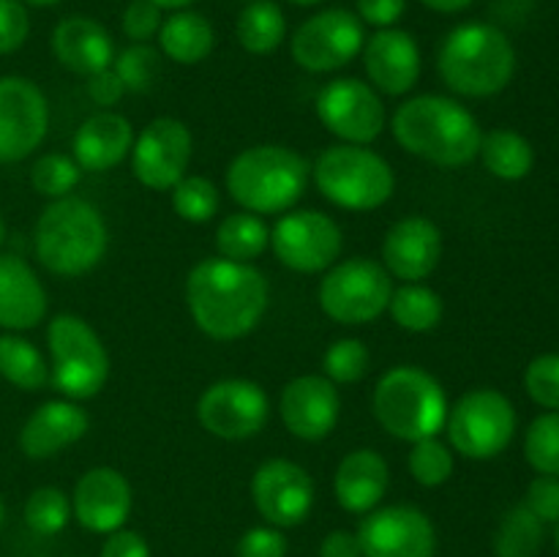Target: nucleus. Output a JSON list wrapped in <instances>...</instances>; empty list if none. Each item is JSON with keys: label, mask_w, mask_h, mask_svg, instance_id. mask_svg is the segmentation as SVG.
Instances as JSON below:
<instances>
[{"label": "nucleus", "mask_w": 559, "mask_h": 557, "mask_svg": "<svg viewBox=\"0 0 559 557\" xmlns=\"http://www.w3.org/2000/svg\"><path fill=\"white\" fill-rule=\"evenodd\" d=\"M183 295L191 320L207 339L235 342L262 322L271 284L251 262L207 257L189 271Z\"/></svg>", "instance_id": "obj_1"}, {"label": "nucleus", "mask_w": 559, "mask_h": 557, "mask_svg": "<svg viewBox=\"0 0 559 557\" xmlns=\"http://www.w3.org/2000/svg\"><path fill=\"white\" fill-rule=\"evenodd\" d=\"M391 131L409 156L445 169L475 162L484 137L478 118L462 102L442 93H420L399 104Z\"/></svg>", "instance_id": "obj_2"}, {"label": "nucleus", "mask_w": 559, "mask_h": 557, "mask_svg": "<svg viewBox=\"0 0 559 557\" xmlns=\"http://www.w3.org/2000/svg\"><path fill=\"white\" fill-rule=\"evenodd\" d=\"M442 85L464 98H489L516 74V49L506 31L489 22H462L437 49Z\"/></svg>", "instance_id": "obj_3"}, {"label": "nucleus", "mask_w": 559, "mask_h": 557, "mask_svg": "<svg viewBox=\"0 0 559 557\" xmlns=\"http://www.w3.org/2000/svg\"><path fill=\"white\" fill-rule=\"evenodd\" d=\"M109 229L102 211L85 197H60L38 216L33 229V249L44 271L60 278L91 273L104 260Z\"/></svg>", "instance_id": "obj_4"}, {"label": "nucleus", "mask_w": 559, "mask_h": 557, "mask_svg": "<svg viewBox=\"0 0 559 557\" xmlns=\"http://www.w3.org/2000/svg\"><path fill=\"white\" fill-rule=\"evenodd\" d=\"M311 164L287 145H251L224 173V186L240 211L276 216L293 211L306 194Z\"/></svg>", "instance_id": "obj_5"}, {"label": "nucleus", "mask_w": 559, "mask_h": 557, "mask_svg": "<svg viewBox=\"0 0 559 557\" xmlns=\"http://www.w3.org/2000/svg\"><path fill=\"white\" fill-rule=\"evenodd\" d=\"M371 410L382 429L404 442H418L445 431L448 393L435 375L420 366H393L377 380Z\"/></svg>", "instance_id": "obj_6"}, {"label": "nucleus", "mask_w": 559, "mask_h": 557, "mask_svg": "<svg viewBox=\"0 0 559 557\" xmlns=\"http://www.w3.org/2000/svg\"><path fill=\"white\" fill-rule=\"evenodd\" d=\"M311 178L331 205L344 211H377L396 191L393 167L369 145L336 142L311 164Z\"/></svg>", "instance_id": "obj_7"}, {"label": "nucleus", "mask_w": 559, "mask_h": 557, "mask_svg": "<svg viewBox=\"0 0 559 557\" xmlns=\"http://www.w3.org/2000/svg\"><path fill=\"white\" fill-rule=\"evenodd\" d=\"M49 386L71 402L98 396L109 380V353L96 328L80 315H55L47 325Z\"/></svg>", "instance_id": "obj_8"}, {"label": "nucleus", "mask_w": 559, "mask_h": 557, "mask_svg": "<svg viewBox=\"0 0 559 557\" xmlns=\"http://www.w3.org/2000/svg\"><path fill=\"white\" fill-rule=\"evenodd\" d=\"M393 276L371 257H349L328 268L317 287L320 309L338 325H369L388 311Z\"/></svg>", "instance_id": "obj_9"}, {"label": "nucleus", "mask_w": 559, "mask_h": 557, "mask_svg": "<svg viewBox=\"0 0 559 557\" xmlns=\"http://www.w3.org/2000/svg\"><path fill=\"white\" fill-rule=\"evenodd\" d=\"M445 431L453 453L486 462L511 446L516 435V410L497 388H473L451 404Z\"/></svg>", "instance_id": "obj_10"}, {"label": "nucleus", "mask_w": 559, "mask_h": 557, "mask_svg": "<svg viewBox=\"0 0 559 557\" xmlns=\"http://www.w3.org/2000/svg\"><path fill=\"white\" fill-rule=\"evenodd\" d=\"M366 44V25L349 9H322L289 36V55L309 74H333L353 63Z\"/></svg>", "instance_id": "obj_11"}, {"label": "nucleus", "mask_w": 559, "mask_h": 557, "mask_svg": "<svg viewBox=\"0 0 559 557\" xmlns=\"http://www.w3.org/2000/svg\"><path fill=\"white\" fill-rule=\"evenodd\" d=\"M271 418V399L265 388L246 377H227L202 391L197 420L207 435L227 442L251 440Z\"/></svg>", "instance_id": "obj_12"}, {"label": "nucleus", "mask_w": 559, "mask_h": 557, "mask_svg": "<svg viewBox=\"0 0 559 557\" xmlns=\"http://www.w3.org/2000/svg\"><path fill=\"white\" fill-rule=\"evenodd\" d=\"M271 249L284 268L295 273H325L344 249V233L322 211H287L271 227Z\"/></svg>", "instance_id": "obj_13"}, {"label": "nucleus", "mask_w": 559, "mask_h": 557, "mask_svg": "<svg viewBox=\"0 0 559 557\" xmlns=\"http://www.w3.org/2000/svg\"><path fill=\"white\" fill-rule=\"evenodd\" d=\"M317 118L349 145H371L388 126V109L380 93L358 76H336L317 96Z\"/></svg>", "instance_id": "obj_14"}, {"label": "nucleus", "mask_w": 559, "mask_h": 557, "mask_svg": "<svg viewBox=\"0 0 559 557\" xmlns=\"http://www.w3.org/2000/svg\"><path fill=\"white\" fill-rule=\"evenodd\" d=\"M194 156V137L189 126L178 118H153L131 147V173L145 189L169 191L180 178L189 175Z\"/></svg>", "instance_id": "obj_15"}, {"label": "nucleus", "mask_w": 559, "mask_h": 557, "mask_svg": "<svg viewBox=\"0 0 559 557\" xmlns=\"http://www.w3.org/2000/svg\"><path fill=\"white\" fill-rule=\"evenodd\" d=\"M49 131L41 87L20 74L0 76V164H16L38 151Z\"/></svg>", "instance_id": "obj_16"}, {"label": "nucleus", "mask_w": 559, "mask_h": 557, "mask_svg": "<svg viewBox=\"0 0 559 557\" xmlns=\"http://www.w3.org/2000/svg\"><path fill=\"white\" fill-rule=\"evenodd\" d=\"M364 557H435L437 528L426 511L407 502L380 506L358 528Z\"/></svg>", "instance_id": "obj_17"}, {"label": "nucleus", "mask_w": 559, "mask_h": 557, "mask_svg": "<svg viewBox=\"0 0 559 557\" xmlns=\"http://www.w3.org/2000/svg\"><path fill=\"white\" fill-rule=\"evenodd\" d=\"M314 481L289 459H267L251 475V502L267 524L298 528L314 508Z\"/></svg>", "instance_id": "obj_18"}, {"label": "nucleus", "mask_w": 559, "mask_h": 557, "mask_svg": "<svg viewBox=\"0 0 559 557\" xmlns=\"http://www.w3.org/2000/svg\"><path fill=\"white\" fill-rule=\"evenodd\" d=\"M131 506H134V491L129 478L107 464L82 473L71 491V519L96 535H109L126 528Z\"/></svg>", "instance_id": "obj_19"}, {"label": "nucleus", "mask_w": 559, "mask_h": 557, "mask_svg": "<svg viewBox=\"0 0 559 557\" xmlns=\"http://www.w3.org/2000/svg\"><path fill=\"white\" fill-rule=\"evenodd\" d=\"M278 415L298 440H325L342 418V393L325 375H300L282 388Z\"/></svg>", "instance_id": "obj_20"}, {"label": "nucleus", "mask_w": 559, "mask_h": 557, "mask_svg": "<svg viewBox=\"0 0 559 557\" xmlns=\"http://www.w3.org/2000/svg\"><path fill=\"white\" fill-rule=\"evenodd\" d=\"M360 58L366 80L380 96H407L424 71L418 38L402 27H382L366 36Z\"/></svg>", "instance_id": "obj_21"}, {"label": "nucleus", "mask_w": 559, "mask_h": 557, "mask_svg": "<svg viewBox=\"0 0 559 557\" xmlns=\"http://www.w3.org/2000/svg\"><path fill=\"white\" fill-rule=\"evenodd\" d=\"M382 265L393 278L424 282L442 260V233L431 218L404 216L382 238Z\"/></svg>", "instance_id": "obj_22"}, {"label": "nucleus", "mask_w": 559, "mask_h": 557, "mask_svg": "<svg viewBox=\"0 0 559 557\" xmlns=\"http://www.w3.org/2000/svg\"><path fill=\"white\" fill-rule=\"evenodd\" d=\"M91 429V415L80 402L49 399L38 404L20 431V448L27 459H52L80 442Z\"/></svg>", "instance_id": "obj_23"}, {"label": "nucleus", "mask_w": 559, "mask_h": 557, "mask_svg": "<svg viewBox=\"0 0 559 557\" xmlns=\"http://www.w3.org/2000/svg\"><path fill=\"white\" fill-rule=\"evenodd\" d=\"M49 49L55 60L71 74L91 76L96 71H104L115 60V38L107 27L93 16H66L52 27L49 36Z\"/></svg>", "instance_id": "obj_24"}, {"label": "nucleus", "mask_w": 559, "mask_h": 557, "mask_svg": "<svg viewBox=\"0 0 559 557\" xmlns=\"http://www.w3.org/2000/svg\"><path fill=\"white\" fill-rule=\"evenodd\" d=\"M134 137V126L126 115L102 109L74 131L71 158L80 164L82 173H109L131 156Z\"/></svg>", "instance_id": "obj_25"}, {"label": "nucleus", "mask_w": 559, "mask_h": 557, "mask_svg": "<svg viewBox=\"0 0 559 557\" xmlns=\"http://www.w3.org/2000/svg\"><path fill=\"white\" fill-rule=\"evenodd\" d=\"M49 309L47 287L31 262L16 254H0V328L5 333L31 331Z\"/></svg>", "instance_id": "obj_26"}, {"label": "nucleus", "mask_w": 559, "mask_h": 557, "mask_svg": "<svg viewBox=\"0 0 559 557\" xmlns=\"http://www.w3.org/2000/svg\"><path fill=\"white\" fill-rule=\"evenodd\" d=\"M391 486V467L374 448H355L333 473V495L347 513L366 517L382 506Z\"/></svg>", "instance_id": "obj_27"}, {"label": "nucleus", "mask_w": 559, "mask_h": 557, "mask_svg": "<svg viewBox=\"0 0 559 557\" xmlns=\"http://www.w3.org/2000/svg\"><path fill=\"white\" fill-rule=\"evenodd\" d=\"M158 52L178 66H197L216 49V31L211 20L194 9L169 11L156 36Z\"/></svg>", "instance_id": "obj_28"}, {"label": "nucleus", "mask_w": 559, "mask_h": 557, "mask_svg": "<svg viewBox=\"0 0 559 557\" xmlns=\"http://www.w3.org/2000/svg\"><path fill=\"white\" fill-rule=\"evenodd\" d=\"M238 44L249 55H273L287 38V16L276 0H249L235 22Z\"/></svg>", "instance_id": "obj_29"}, {"label": "nucleus", "mask_w": 559, "mask_h": 557, "mask_svg": "<svg viewBox=\"0 0 559 557\" xmlns=\"http://www.w3.org/2000/svg\"><path fill=\"white\" fill-rule=\"evenodd\" d=\"M480 162L495 178L522 180L533 173L535 151L527 137L513 129H491L480 137Z\"/></svg>", "instance_id": "obj_30"}, {"label": "nucleus", "mask_w": 559, "mask_h": 557, "mask_svg": "<svg viewBox=\"0 0 559 557\" xmlns=\"http://www.w3.org/2000/svg\"><path fill=\"white\" fill-rule=\"evenodd\" d=\"M271 249V227L257 213H229L216 227L218 257L233 262H254Z\"/></svg>", "instance_id": "obj_31"}, {"label": "nucleus", "mask_w": 559, "mask_h": 557, "mask_svg": "<svg viewBox=\"0 0 559 557\" xmlns=\"http://www.w3.org/2000/svg\"><path fill=\"white\" fill-rule=\"evenodd\" d=\"M0 377L20 391H41L49 386V360L20 333L0 336Z\"/></svg>", "instance_id": "obj_32"}, {"label": "nucleus", "mask_w": 559, "mask_h": 557, "mask_svg": "<svg viewBox=\"0 0 559 557\" xmlns=\"http://www.w3.org/2000/svg\"><path fill=\"white\" fill-rule=\"evenodd\" d=\"M388 311L402 331L429 333L442 322L445 304H442L440 293L426 287L424 282H407L402 287H393Z\"/></svg>", "instance_id": "obj_33"}, {"label": "nucleus", "mask_w": 559, "mask_h": 557, "mask_svg": "<svg viewBox=\"0 0 559 557\" xmlns=\"http://www.w3.org/2000/svg\"><path fill=\"white\" fill-rule=\"evenodd\" d=\"M546 524L530 511L524 502L513 506L500 519L495 533V555L497 557H538L544 549Z\"/></svg>", "instance_id": "obj_34"}, {"label": "nucleus", "mask_w": 559, "mask_h": 557, "mask_svg": "<svg viewBox=\"0 0 559 557\" xmlns=\"http://www.w3.org/2000/svg\"><path fill=\"white\" fill-rule=\"evenodd\" d=\"M25 524L36 535H58L71 522V497L58 486H38L25 500Z\"/></svg>", "instance_id": "obj_35"}, {"label": "nucleus", "mask_w": 559, "mask_h": 557, "mask_svg": "<svg viewBox=\"0 0 559 557\" xmlns=\"http://www.w3.org/2000/svg\"><path fill=\"white\" fill-rule=\"evenodd\" d=\"M169 197H173L175 213L189 224L211 222L218 213V202H222L216 183L205 178V175H186V178H180L169 189Z\"/></svg>", "instance_id": "obj_36"}, {"label": "nucleus", "mask_w": 559, "mask_h": 557, "mask_svg": "<svg viewBox=\"0 0 559 557\" xmlns=\"http://www.w3.org/2000/svg\"><path fill=\"white\" fill-rule=\"evenodd\" d=\"M409 475L418 481L426 489H437V486L448 484L456 467L453 459V448L442 442L440 437H424V440L413 442V451L407 457Z\"/></svg>", "instance_id": "obj_37"}, {"label": "nucleus", "mask_w": 559, "mask_h": 557, "mask_svg": "<svg viewBox=\"0 0 559 557\" xmlns=\"http://www.w3.org/2000/svg\"><path fill=\"white\" fill-rule=\"evenodd\" d=\"M80 164L66 153H44L31 167V186L36 189V194L47 197V200L69 197L80 186Z\"/></svg>", "instance_id": "obj_38"}, {"label": "nucleus", "mask_w": 559, "mask_h": 557, "mask_svg": "<svg viewBox=\"0 0 559 557\" xmlns=\"http://www.w3.org/2000/svg\"><path fill=\"white\" fill-rule=\"evenodd\" d=\"M112 71L120 76L129 93H145L156 85L162 74V52L151 44H129L115 52Z\"/></svg>", "instance_id": "obj_39"}, {"label": "nucleus", "mask_w": 559, "mask_h": 557, "mask_svg": "<svg viewBox=\"0 0 559 557\" xmlns=\"http://www.w3.org/2000/svg\"><path fill=\"white\" fill-rule=\"evenodd\" d=\"M371 364V353L360 339L347 336L336 339L331 347L322 355V375L333 382V386H355L366 377Z\"/></svg>", "instance_id": "obj_40"}, {"label": "nucleus", "mask_w": 559, "mask_h": 557, "mask_svg": "<svg viewBox=\"0 0 559 557\" xmlns=\"http://www.w3.org/2000/svg\"><path fill=\"white\" fill-rule=\"evenodd\" d=\"M524 457L538 475H559V413L538 415L524 435Z\"/></svg>", "instance_id": "obj_41"}, {"label": "nucleus", "mask_w": 559, "mask_h": 557, "mask_svg": "<svg viewBox=\"0 0 559 557\" xmlns=\"http://www.w3.org/2000/svg\"><path fill=\"white\" fill-rule=\"evenodd\" d=\"M524 388L535 404L559 413V353H546L530 360Z\"/></svg>", "instance_id": "obj_42"}, {"label": "nucleus", "mask_w": 559, "mask_h": 557, "mask_svg": "<svg viewBox=\"0 0 559 557\" xmlns=\"http://www.w3.org/2000/svg\"><path fill=\"white\" fill-rule=\"evenodd\" d=\"M164 22V11L151 0H131L120 14V31L131 44H151L158 36Z\"/></svg>", "instance_id": "obj_43"}, {"label": "nucleus", "mask_w": 559, "mask_h": 557, "mask_svg": "<svg viewBox=\"0 0 559 557\" xmlns=\"http://www.w3.org/2000/svg\"><path fill=\"white\" fill-rule=\"evenodd\" d=\"M31 36V14L22 0H0V55H14Z\"/></svg>", "instance_id": "obj_44"}, {"label": "nucleus", "mask_w": 559, "mask_h": 557, "mask_svg": "<svg viewBox=\"0 0 559 557\" xmlns=\"http://www.w3.org/2000/svg\"><path fill=\"white\" fill-rule=\"evenodd\" d=\"M289 544L284 530L273 528V524H260V528H249L238 541V557H287Z\"/></svg>", "instance_id": "obj_45"}, {"label": "nucleus", "mask_w": 559, "mask_h": 557, "mask_svg": "<svg viewBox=\"0 0 559 557\" xmlns=\"http://www.w3.org/2000/svg\"><path fill=\"white\" fill-rule=\"evenodd\" d=\"M524 506L544 524L559 522V475H535L524 495Z\"/></svg>", "instance_id": "obj_46"}, {"label": "nucleus", "mask_w": 559, "mask_h": 557, "mask_svg": "<svg viewBox=\"0 0 559 557\" xmlns=\"http://www.w3.org/2000/svg\"><path fill=\"white\" fill-rule=\"evenodd\" d=\"M407 11V0H355V14L364 25L382 31L396 27Z\"/></svg>", "instance_id": "obj_47"}, {"label": "nucleus", "mask_w": 559, "mask_h": 557, "mask_svg": "<svg viewBox=\"0 0 559 557\" xmlns=\"http://www.w3.org/2000/svg\"><path fill=\"white\" fill-rule=\"evenodd\" d=\"M98 557H151V544L136 530L120 528L115 533L104 535Z\"/></svg>", "instance_id": "obj_48"}, {"label": "nucleus", "mask_w": 559, "mask_h": 557, "mask_svg": "<svg viewBox=\"0 0 559 557\" xmlns=\"http://www.w3.org/2000/svg\"><path fill=\"white\" fill-rule=\"evenodd\" d=\"M126 93L129 91H126L120 76L112 71V66L87 76V96H91V102L96 104V107L112 109L115 104H120V98H123Z\"/></svg>", "instance_id": "obj_49"}, {"label": "nucleus", "mask_w": 559, "mask_h": 557, "mask_svg": "<svg viewBox=\"0 0 559 557\" xmlns=\"http://www.w3.org/2000/svg\"><path fill=\"white\" fill-rule=\"evenodd\" d=\"M320 557H364L358 533L349 530H331L320 544Z\"/></svg>", "instance_id": "obj_50"}, {"label": "nucleus", "mask_w": 559, "mask_h": 557, "mask_svg": "<svg viewBox=\"0 0 559 557\" xmlns=\"http://www.w3.org/2000/svg\"><path fill=\"white\" fill-rule=\"evenodd\" d=\"M426 9L437 11V14H459V11L469 9L475 0H420Z\"/></svg>", "instance_id": "obj_51"}, {"label": "nucleus", "mask_w": 559, "mask_h": 557, "mask_svg": "<svg viewBox=\"0 0 559 557\" xmlns=\"http://www.w3.org/2000/svg\"><path fill=\"white\" fill-rule=\"evenodd\" d=\"M151 3H156L162 11H183V9H191L197 0H151Z\"/></svg>", "instance_id": "obj_52"}, {"label": "nucleus", "mask_w": 559, "mask_h": 557, "mask_svg": "<svg viewBox=\"0 0 559 557\" xmlns=\"http://www.w3.org/2000/svg\"><path fill=\"white\" fill-rule=\"evenodd\" d=\"M25 5H36V9H52V5L63 3V0H22Z\"/></svg>", "instance_id": "obj_53"}, {"label": "nucleus", "mask_w": 559, "mask_h": 557, "mask_svg": "<svg viewBox=\"0 0 559 557\" xmlns=\"http://www.w3.org/2000/svg\"><path fill=\"white\" fill-rule=\"evenodd\" d=\"M289 3L304 5V9H311V5H320V3H325V0H289Z\"/></svg>", "instance_id": "obj_54"}, {"label": "nucleus", "mask_w": 559, "mask_h": 557, "mask_svg": "<svg viewBox=\"0 0 559 557\" xmlns=\"http://www.w3.org/2000/svg\"><path fill=\"white\" fill-rule=\"evenodd\" d=\"M3 524H5V502L3 497H0V530H3Z\"/></svg>", "instance_id": "obj_55"}, {"label": "nucleus", "mask_w": 559, "mask_h": 557, "mask_svg": "<svg viewBox=\"0 0 559 557\" xmlns=\"http://www.w3.org/2000/svg\"><path fill=\"white\" fill-rule=\"evenodd\" d=\"M3 240H5V222L3 216H0V246H3Z\"/></svg>", "instance_id": "obj_56"}, {"label": "nucleus", "mask_w": 559, "mask_h": 557, "mask_svg": "<svg viewBox=\"0 0 559 557\" xmlns=\"http://www.w3.org/2000/svg\"><path fill=\"white\" fill-rule=\"evenodd\" d=\"M555 546H557V555H559V522H557V528H555Z\"/></svg>", "instance_id": "obj_57"}, {"label": "nucleus", "mask_w": 559, "mask_h": 557, "mask_svg": "<svg viewBox=\"0 0 559 557\" xmlns=\"http://www.w3.org/2000/svg\"><path fill=\"white\" fill-rule=\"evenodd\" d=\"M246 3H249V0H246Z\"/></svg>", "instance_id": "obj_58"}]
</instances>
